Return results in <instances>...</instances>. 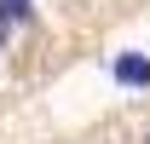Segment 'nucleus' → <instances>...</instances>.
I'll return each mask as SVG.
<instances>
[{
	"label": "nucleus",
	"instance_id": "obj_1",
	"mask_svg": "<svg viewBox=\"0 0 150 144\" xmlns=\"http://www.w3.org/2000/svg\"><path fill=\"white\" fill-rule=\"evenodd\" d=\"M115 81L121 87H150V58L144 52H121L115 58Z\"/></svg>",
	"mask_w": 150,
	"mask_h": 144
},
{
	"label": "nucleus",
	"instance_id": "obj_2",
	"mask_svg": "<svg viewBox=\"0 0 150 144\" xmlns=\"http://www.w3.org/2000/svg\"><path fill=\"white\" fill-rule=\"evenodd\" d=\"M35 12V0H0V23H23Z\"/></svg>",
	"mask_w": 150,
	"mask_h": 144
},
{
	"label": "nucleus",
	"instance_id": "obj_3",
	"mask_svg": "<svg viewBox=\"0 0 150 144\" xmlns=\"http://www.w3.org/2000/svg\"><path fill=\"white\" fill-rule=\"evenodd\" d=\"M6 29H12V23H0V46H6Z\"/></svg>",
	"mask_w": 150,
	"mask_h": 144
}]
</instances>
